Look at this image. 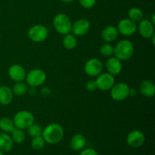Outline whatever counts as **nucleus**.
I'll return each mask as SVG.
<instances>
[{
	"mask_svg": "<svg viewBox=\"0 0 155 155\" xmlns=\"http://www.w3.org/2000/svg\"><path fill=\"white\" fill-rule=\"evenodd\" d=\"M86 89L88 91H90V92H94L96 89H98L97 88L96 83H95V80H89L87 83H86Z\"/></svg>",
	"mask_w": 155,
	"mask_h": 155,
	"instance_id": "nucleus-30",
	"label": "nucleus"
},
{
	"mask_svg": "<svg viewBox=\"0 0 155 155\" xmlns=\"http://www.w3.org/2000/svg\"><path fill=\"white\" fill-rule=\"evenodd\" d=\"M62 44H63V46L66 49H74V48H76L77 45V39L76 36L70 33L68 34L64 35L63 40H62Z\"/></svg>",
	"mask_w": 155,
	"mask_h": 155,
	"instance_id": "nucleus-21",
	"label": "nucleus"
},
{
	"mask_svg": "<svg viewBox=\"0 0 155 155\" xmlns=\"http://www.w3.org/2000/svg\"><path fill=\"white\" fill-rule=\"evenodd\" d=\"M53 26L56 31L61 35L68 34L71 32L72 22L69 17L63 13L56 15L53 18Z\"/></svg>",
	"mask_w": 155,
	"mask_h": 155,
	"instance_id": "nucleus-3",
	"label": "nucleus"
},
{
	"mask_svg": "<svg viewBox=\"0 0 155 155\" xmlns=\"http://www.w3.org/2000/svg\"><path fill=\"white\" fill-rule=\"evenodd\" d=\"M79 155H98V154L95 149L89 148L83 150Z\"/></svg>",
	"mask_w": 155,
	"mask_h": 155,
	"instance_id": "nucleus-31",
	"label": "nucleus"
},
{
	"mask_svg": "<svg viewBox=\"0 0 155 155\" xmlns=\"http://www.w3.org/2000/svg\"><path fill=\"white\" fill-rule=\"evenodd\" d=\"M12 139L14 142L17 144H21L25 141L26 135L24 130H21V129L15 128L12 132Z\"/></svg>",
	"mask_w": 155,
	"mask_h": 155,
	"instance_id": "nucleus-23",
	"label": "nucleus"
},
{
	"mask_svg": "<svg viewBox=\"0 0 155 155\" xmlns=\"http://www.w3.org/2000/svg\"><path fill=\"white\" fill-rule=\"evenodd\" d=\"M79 2L85 8H91L95 5L96 0H79Z\"/></svg>",
	"mask_w": 155,
	"mask_h": 155,
	"instance_id": "nucleus-29",
	"label": "nucleus"
},
{
	"mask_svg": "<svg viewBox=\"0 0 155 155\" xmlns=\"http://www.w3.org/2000/svg\"><path fill=\"white\" fill-rule=\"evenodd\" d=\"M25 80L28 86L37 87L45 83L46 80V74L41 69H33L26 75Z\"/></svg>",
	"mask_w": 155,
	"mask_h": 155,
	"instance_id": "nucleus-5",
	"label": "nucleus"
},
{
	"mask_svg": "<svg viewBox=\"0 0 155 155\" xmlns=\"http://www.w3.org/2000/svg\"><path fill=\"white\" fill-rule=\"evenodd\" d=\"M9 77L15 82H22L25 80L27 74L26 71L22 66L19 64H13L8 68V71Z\"/></svg>",
	"mask_w": 155,
	"mask_h": 155,
	"instance_id": "nucleus-14",
	"label": "nucleus"
},
{
	"mask_svg": "<svg viewBox=\"0 0 155 155\" xmlns=\"http://www.w3.org/2000/svg\"><path fill=\"white\" fill-rule=\"evenodd\" d=\"M64 134V131L63 127L60 124H51L42 130V136L45 139L46 143L54 145L62 140Z\"/></svg>",
	"mask_w": 155,
	"mask_h": 155,
	"instance_id": "nucleus-1",
	"label": "nucleus"
},
{
	"mask_svg": "<svg viewBox=\"0 0 155 155\" xmlns=\"http://www.w3.org/2000/svg\"><path fill=\"white\" fill-rule=\"evenodd\" d=\"M139 90L143 96L152 98L155 95V85L151 80H144L139 86Z\"/></svg>",
	"mask_w": 155,
	"mask_h": 155,
	"instance_id": "nucleus-17",
	"label": "nucleus"
},
{
	"mask_svg": "<svg viewBox=\"0 0 155 155\" xmlns=\"http://www.w3.org/2000/svg\"><path fill=\"white\" fill-rule=\"evenodd\" d=\"M117 28L122 36H130L137 31V24L130 18H124L118 23Z\"/></svg>",
	"mask_w": 155,
	"mask_h": 155,
	"instance_id": "nucleus-9",
	"label": "nucleus"
},
{
	"mask_svg": "<svg viewBox=\"0 0 155 155\" xmlns=\"http://www.w3.org/2000/svg\"><path fill=\"white\" fill-rule=\"evenodd\" d=\"M15 128L13 120L5 117L0 119V130L4 133H11Z\"/></svg>",
	"mask_w": 155,
	"mask_h": 155,
	"instance_id": "nucleus-22",
	"label": "nucleus"
},
{
	"mask_svg": "<svg viewBox=\"0 0 155 155\" xmlns=\"http://www.w3.org/2000/svg\"><path fill=\"white\" fill-rule=\"evenodd\" d=\"M137 93V91L135 89H130V92H129V96L134 97Z\"/></svg>",
	"mask_w": 155,
	"mask_h": 155,
	"instance_id": "nucleus-32",
	"label": "nucleus"
},
{
	"mask_svg": "<svg viewBox=\"0 0 155 155\" xmlns=\"http://www.w3.org/2000/svg\"><path fill=\"white\" fill-rule=\"evenodd\" d=\"M137 30L142 37L150 39L154 35V24L149 20L142 19L137 26Z\"/></svg>",
	"mask_w": 155,
	"mask_h": 155,
	"instance_id": "nucleus-13",
	"label": "nucleus"
},
{
	"mask_svg": "<svg viewBox=\"0 0 155 155\" xmlns=\"http://www.w3.org/2000/svg\"><path fill=\"white\" fill-rule=\"evenodd\" d=\"M99 51L101 55L104 57H109L114 54V47L108 42H107L100 47Z\"/></svg>",
	"mask_w": 155,
	"mask_h": 155,
	"instance_id": "nucleus-28",
	"label": "nucleus"
},
{
	"mask_svg": "<svg viewBox=\"0 0 155 155\" xmlns=\"http://www.w3.org/2000/svg\"><path fill=\"white\" fill-rule=\"evenodd\" d=\"M119 32H118L117 28L114 26H108L103 29L101 32V38L103 40L106 42H111L113 41L116 40L117 38L118 37Z\"/></svg>",
	"mask_w": 155,
	"mask_h": 155,
	"instance_id": "nucleus-16",
	"label": "nucleus"
},
{
	"mask_svg": "<svg viewBox=\"0 0 155 155\" xmlns=\"http://www.w3.org/2000/svg\"><path fill=\"white\" fill-rule=\"evenodd\" d=\"M103 70L102 62L96 58H90L86 62L84 65V71L86 75L89 77H97L101 74Z\"/></svg>",
	"mask_w": 155,
	"mask_h": 155,
	"instance_id": "nucleus-8",
	"label": "nucleus"
},
{
	"mask_svg": "<svg viewBox=\"0 0 155 155\" xmlns=\"http://www.w3.org/2000/svg\"><path fill=\"white\" fill-rule=\"evenodd\" d=\"M0 155H4V152H2V151H0Z\"/></svg>",
	"mask_w": 155,
	"mask_h": 155,
	"instance_id": "nucleus-34",
	"label": "nucleus"
},
{
	"mask_svg": "<svg viewBox=\"0 0 155 155\" xmlns=\"http://www.w3.org/2000/svg\"><path fill=\"white\" fill-rule=\"evenodd\" d=\"M45 143L46 142H45V139H43L42 136H36V137L33 138V139H32L31 146L34 150L39 151V150H42L45 147Z\"/></svg>",
	"mask_w": 155,
	"mask_h": 155,
	"instance_id": "nucleus-26",
	"label": "nucleus"
},
{
	"mask_svg": "<svg viewBox=\"0 0 155 155\" xmlns=\"http://www.w3.org/2000/svg\"><path fill=\"white\" fill-rule=\"evenodd\" d=\"M48 30L46 27L40 24H36L30 28L28 31V37L34 42H42L47 39Z\"/></svg>",
	"mask_w": 155,
	"mask_h": 155,
	"instance_id": "nucleus-6",
	"label": "nucleus"
},
{
	"mask_svg": "<svg viewBox=\"0 0 155 155\" xmlns=\"http://www.w3.org/2000/svg\"><path fill=\"white\" fill-rule=\"evenodd\" d=\"M90 30V23L86 19H79L72 24L71 32L76 36H82L87 34Z\"/></svg>",
	"mask_w": 155,
	"mask_h": 155,
	"instance_id": "nucleus-12",
	"label": "nucleus"
},
{
	"mask_svg": "<svg viewBox=\"0 0 155 155\" xmlns=\"http://www.w3.org/2000/svg\"><path fill=\"white\" fill-rule=\"evenodd\" d=\"M34 116L28 110H20L14 117V124L15 128L27 130L34 123Z\"/></svg>",
	"mask_w": 155,
	"mask_h": 155,
	"instance_id": "nucleus-4",
	"label": "nucleus"
},
{
	"mask_svg": "<svg viewBox=\"0 0 155 155\" xmlns=\"http://www.w3.org/2000/svg\"><path fill=\"white\" fill-rule=\"evenodd\" d=\"M130 89V86L125 83H114L110 89V96L115 101H124L129 97Z\"/></svg>",
	"mask_w": 155,
	"mask_h": 155,
	"instance_id": "nucleus-7",
	"label": "nucleus"
},
{
	"mask_svg": "<svg viewBox=\"0 0 155 155\" xmlns=\"http://www.w3.org/2000/svg\"><path fill=\"white\" fill-rule=\"evenodd\" d=\"M86 138L82 134H76L70 141V147L74 151H80L86 146Z\"/></svg>",
	"mask_w": 155,
	"mask_h": 155,
	"instance_id": "nucleus-19",
	"label": "nucleus"
},
{
	"mask_svg": "<svg viewBox=\"0 0 155 155\" xmlns=\"http://www.w3.org/2000/svg\"><path fill=\"white\" fill-rule=\"evenodd\" d=\"M128 17L132 21H135V22H138V21H140L143 18V12L139 8H132L129 11Z\"/></svg>",
	"mask_w": 155,
	"mask_h": 155,
	"instance_id": "nucleus-25",
	"label": "nucleus"
},
{
	"mask_svg": "<svg viewBox=\"0 0 155 155\" xmlns=\"http://www.w3.org/2000/svg\"><path fill=\"white\" fill-rule=\"evenodd\" d=\"M14 93L12 89L7 86H0V104L8 105L13 100Z\"/></svg>",
	"mask_w": 155,
	"mask_h": 155,
	"instance_id": "nucleus-18",
	"label": "nucleus"
},
{
	"mask_svg": "<svg viewBox=\"0 0 155 155\" xmlns=\"http://www.w3.org/2000/svg\"><path fill=\"white\" fill-rule=\"evenodd\" d=\"M145 141V134L141 130H133L129 133L127 137V144L133 148H139L143 145Z\"/></svg>",
	"mask_w": 155,
	"mask_h": 155,
	"instance_id": "nucleus-11",
	"label": "nucleus"
},
{
	"mask_svg": "<svg viewBox=\"0 0 155 155\" xmlns=\"http://www.w3.org/2000/svg\"><path fill=\"white\" fill-rule=\"evenodd\" d=\"M106 68H107V73L109 74H112L113 76L118 75L122 71V62L116 57H111L107 59L106 62Z\"/></svg>",
	"mask_w": 155,
	"mask_h": 155,
	"instance_id": "nucleus-15",
	"label": "nucleus"
},
{
	"mask_svg": "<svg viewBox=\"0 0 155 155\" xmlns=\"http://www.w3.org/2000/svg\"><path fill=\"white\" fill-rule=\"evenodd\" d=\"M27 90H28V87H27V84L23 83L22 82H17L13 86L12 89V92L15 95H18V96H21L27 93Z\"/></svg>",
	"mask_w": 155,
	"mask_h": 155,
	"instance_id": "nucleus-24",
	"label": "nucleus"
},
{
	"mask_svg": "<svg viewBox=\"0 0 155 155\" xmlns=\"http://www.w3.org/2000/svg\"><path fill=\"white\" fill-rule=\"evenodd\" d=\"M13 140L7 133H0V151L8 152L13 148Z\"/></svg>",
	"mask_w": 155,
	"mask_h": 155,
	"instance_id": "nucleus-20",
	"label": "nucleus"
},
{
	"mask_svg": "<svg viewBox=\"0 0 155 155\" xmlns=\"http://www.w3.org/2000/svg\"><path fill=\"white\" fill-rule=\"evenodd\" d=\"M27 130H28L29 135H30L32 138L42 136V128H41L40 126L37 124H34V123H33L30 127H28Z\"/></svg>",
	"mask_w": 155,
	"mask_h": 155,
	"instance_id": "nucleus-27",
	"label": "nucleus"
},
{
	"mask_svg": "<svg viewBox=\"0 0 155 155\" xmlns=\"http://www.w3.org/2000/svg\"><path fill=\"white\" fill-rule=\"evenodd\" d=\"M61 1L65 3H70V2H74L75 0H61Z\"/></svg>",
	"mask_w": 155,
	"mask_h": 155,
	"instance_id": "nucleus-33",
	"label": "nucleus"
},
{
	"mask_svg": "<svg viewBox=\"0 0 155 155\" xmlns=\"http://www.w3.org/2000/svg\"><path fill=\"white\" fill-rule=\"evenodd\" d=\"M97 88L101 91L110 90L115 83L114 76L109 73H103L97 76L95 80Z\"/></svg>",
	"mask_w": 155,
	"mask_h": 155,
	"instance_id": "nucleus-10",
	"label": "nucleus"
},
{
	"mask_svg": "<svg viewBox=\"0 0 155 155\" xmlns=\"http://www.w3.org/2000/svg\"><path fill=\"white\" fill-rule=\"evenodd\" d=\"M134 53V45L131 41L123 39L120 41L116 46L114 47V57L120 61H127L133 56Z\"/></svg>",
	"mask_w": 155,
	"mask_h": 155,
	"instance_id": "nucleus-2",
	"label": "nucleus"
}]
</instances>
